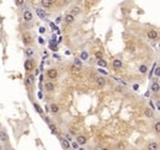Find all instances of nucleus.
Masks as SVG:
<instances>
[{
    "label": "nucleus",
    "mask_w": 160,
    "mask_h": 150,
    "mask_svg": "<svg viewBox=\"0 0 160 150\" xmlns=\"http://www.w3.org/2000/svg\"><path fill=\"white\" fill-rule=\"evenodd\" d=\"M65 137H67V140H71V137H70V134H67Z\"/></svg>",
    "instance_id": "40"
},
{
    "label": "nucleus",
    "mask_w": 160,
    "mask_h": 150,
    "mask_svg": "<svg viewBox=\"0 0 160 150\" xmlns=\"http://www.w3.org/2000/svg\"><path fill=\"white\" fill-rule=\"evenodd\" d=\"M80 59H81V60H88V59H89V53H88V52H81Z\"/></svg>",
    "instance_id": "21"
},
{
    "label": "nucleus",
    "mask_w": 160,
    "mask_h": 150,
    "mask_svg": "<svg viewBox=\"0 0 160 150\" xmlns=\"http://www.w3.org/2000/svg\"><path fill=\"white\" fill-rule=\"evenodd\" d=\"M0 127H1V125H0Z\"/></svg>",
    "instance_id": "46"
},
{
    "label": "nucleus",
    "mask_w": 160,
    "mask_h": 150,
    "mask_svg": "<svg viewBox=\"0 0 160 150\" xmlns=\"http://www.w3.org/2000/svg\"><path fill=\"white\" fill-rule=\"evenodd\" d=\"M77 142L79 143V145H84L85 143H86V137H84V135H78V137H77Z\"/></svg>",
    "instance_id": "14"
},
{
    "label": "nucleus",
    "mask_w": 160,
    "mask_h": 150,
    "mask_svg": "<svg viewBox=\"0 0 160 150\" xmlns=\"http://www.w3.org/2000/svg\"><path fill=\"white\" fill-rule=\"evenodd\" d=\"M39 32H41V33H45V32H46V28H45V27H39Z\"/></svg>",
    "instance_id": "36"
},
{
    "label": "nucleus",
    "mask_w": 160,
    "mask_h": 150,
    "mask_svg": "<svg viewBox=\"0 0 160 150\" xmlns=\"http://www.w3.org/2000/svg\"><path fill=\"white\" fill-rule=\"evenodd\" d=\"M97 65L102 67V68H106L107 67V62H106L105 59H100V60H97Z\"/></svg>",
    "instance_id": "19"
},
{
    "label": "nucleus",
    "mask_w": 160,
    "mask_h": 150,
    "mask_svg": "<svg viewBox=\"0 0 160 150\" xmlns=\"http://www.w3.org/2000/svg\"><path fill=\"white\" fill-rule=\"evenodd\" d=\"M22 41H24V44L28 46V44H31V42H32V37H31V36H28V35H26V36H24Z\"/></svg>",
    "instance_id": "15"
},
{
    "label": "nucleus",
    "mask_w": 160,
    "mask_h": 150,
    "mask_svg": "<svg viewBox=\"0 0 160 150\" xmlns=\"http://www.w3.org/2000/svg\"><path fill=\"white\" fill-rule=\"evenodd\" d=\"M79 12H80V7H78V6H74V7L71 9V12H70V14H71L73 16H75V15H78Z\"/></svg>",
    "instance_id": "20"
},
{
    "label": "nucleus",
    "mask_w": 160,
    "mask_h": 150,
    "mask_svg": "<svg viewBox=\"0 0 160 150\" xmlns=\"http://www.w3.org/2000/svg\"><path fill=\"white\" fill-rule=\"evenodd\" d=\"M150 90H152L154 94L159 92V90H160V84H159V82H156V80H154V82L152 84V88H150Z\"/></svg>",
    "instance_id": "8"
},
{
    "label": "nucleus",
    "mask_w": 160,
    "mask_h": 150,
    "mask_svg": "<svg viewBox=\"0 0 160 150\" xmlns=\"http://www.w3.org/2000/svg\"><path fill=\"white\" fill-rule=\"evenodd\" d=\"M113 79H115L116 81H118V82H121L122 85H124V86H126V85H127V82H126L124 80H121V79H118V78H115V76H113Z\"/></svg>",
    "instance_id": "30"
},
{
    "label": "nucleus",
    "mask_w": 160,
    "mask_h": 150,
    "mask_svg": "<svg viewBox=\"0 0 160 150\" xmlns=\"http://www.w3.org/2000/svg\"><path fill=\"white\" fill-rule=\"evenodd\" d=\"M95 56H96V58H97V60L102 59V53H101V52H96V53H95Z\"/></svg>",
    "instance_id": "29"
},
{
    "label": "nucleus",
    "mask_w": 160,
    "mask_h": 150,
    "mask_svg": "<svg viewBox=\"0 0 160 150\" xmlns=\"http://www.w3.org/2000/svg\"><path fill=\"white\" fill-rule=\"evenodd\" d=\"M51 27H52V30H57V26H56L54 24H53V22L51 24Z\"/></svg>",
    "instance_id": "37"
},
{
    "label": "nucleus",
    "mask_w": 160,
    "mask_h": 150,
    "mask_svg": "<svg viewBox=\"0 0 160 150\" xmlns=\"http://www.w3.org/2000/svg\"><path fill=\"white\" fill-rule=\"evenodd\" d=\"M64 21L70 25V24H73L74 21H75V16H73L71 14H68V15H65V17H64Z\"/></svg>",
    "instance_id": "10"
},
{
    "label": "nucleus",
    "mask_w": 160,
    "mask_h": 150,
    "mask_svg": "<svg viewBox=\"0 0 160 150\" xmlns=\"http://www.w3.org/2000/svg\"><path fill=\"white\" fill-rule=\"evenodd\" d=\"M49 107H51V112H52V113H58V112H59V106H58V105L52 103Z\"/></svg>",
    "instance_id": "16"
},
{
    "label": "nucleus",
    "mask_w": 160,
    "mask_h": 150,
    "mask_svg": "<svg viewBox=\"0 0 160 150\" xmlns=\"http://www.w3.org/2000/svg\"><path fill=\"white\" fill-rule=\"evenodd\" d=\"M25 1H22V0H19V1H16V5H24Z\"/></svg>",
    "instance_id": "35"
},
{
    "label": "nucleus",
    "mask_w": 160,
    "mask_h": 150,
    "mask_svg": "<svg viewBox=\"0 0 160 150\" xmlns=\"http://www.w3.org/2000/svg\"><path fill=\"white\" fill-rule=\"evenodd\" d=\"M0 140L1 142H7L9 140V137L5 132H0Z\"/></svg>",
    "instance_id": "18"
},
{
    "label": "nucleus",
    "mask_w": 160,
    "mask_h": 150,
    "mask_svg": "<svg viewBox=\"0 0 160 150\" xmlns=\"http://www.w3.org/2000/svg\"><path fill=\"white\" fill-rule=\"evenodd\" d=\"M45 88H46V91H48V92H52L53 90H54V84L53 82H46V85H45Z\"/></svg>",
    "instance_id": "13"
},
{
    "label": "nucleus",
    "mask_w": 160,
    "mask_h": 150,
    "mask_svg": "<svg viewBox=\"0 0 160 150\" xmlns=\"http://www.w3.org/2000/svg\"><path fill=\"white\" fill-rule=\"evenodd\" d=\"M32 19H33L32 12L30 11V10H25L24 11V20L26 21V22H30V21H32Z\"/></svg>",
    "instance_id": "2"
},
{
    "label": "nucleus",
    "mask_w": 160,
    "mask_h": 150,
    "mask_svg": "<svg viewBox=\"0 0 160 150\" xmlns=\"http://www.w3.org/2000/svg\"><path fill=\"white\" fill-rule=\"evenodd\" d=\"M41 5L43 6L45 9H49L53 6V1H49V0H42L41 1Z\"/></svg>",
    "instance_id": "11"
},
{
    "label": "nucleus",
    "mask_w": 160,
    "mask_h": 150,
    "mask_svg": "<svg viewBox=\"0 0 160 150\" xmlns=\"http://www.w3.org/2000/svg\"><path fill=\"white\" fill-rule=\"evenodd\" d=\"M0 150H1V146H0Z\"/></svg>",
    "instance_id": "44"
},
{
    "label": "nucleus",
    "mask_w": 160,
    "mask_h": 150,
    "mask_svg": "<svg viewBox=\"0 0 160 150\" xmlns=\"http://www.w3.org/2000/svg\"><path fill=\"white\" fill-rule=\"evenodd\" d=\"M80 150H84V149H80Z\"/></svg>",
    "instance_id": "45"
},
{
    "label": "nucleus",
    "mask_w": 160,
    "mask_h": 150,
    "mask_svg": "<svg viewBox=\"0 0 160 150\" xmlns=\"http://www.w3.org/2000/svg\"><path fill=\"white\" fill-rule=\"evenodd\" d=\"M105 85H106V80H105V78L100 76V78L96 79V86H97V88L102 89V88H105Z\"/></svg>",
    "instance_id": "4"
},
{
    "label": "nucleus",
    "mask_w": 160,
    "mask_h": 150,
    "mask_svg": "<svg viewBox=\"0 0 160 150\" xmlns=\"http://www.w3.org/2000/svg\"><path fill=\"white\" fill-rule=\"evenodd\" d=\"M154 131L156 133H160V122H155V124H154Z\"/></svg>",
    "instance_id": "27"
},
{
    "label": "nucleus",
    "mask_w": 160,
    "mask_h": 150,
    "mask_svg": "<svg viewBox=\"0 0 160 150\" xmlns=\"http://www.w3.org/2000/svg\"><path fill=\"white\" fill-rule=\"evenodd\" d=\"M38 42H39V43H41V44H43V43H45V41H43V39H42L41 37L38 38Z\"/></svg>",
    "instance_id": "39"
},
{
    "label": "nucleus",
    "mask_w": 160,
    "mask_h": 150,
    "mask_svg": "<svg viewBox=\"0 0 160 150\" xmlns=\"http://www.w3.org/2000/svg\"><path fill=\"white\" fill-rule=\"evenodd\" d=\"M133 89H134V90H138V89H139V85H138V84L133 85Z\"/></svg>",
    "instance_id": "38"
},
{
    "label": "nucleus",
    "mask_w": 160,
    "mask_h": 150,
    "mask_svg": "<svg viewBox=\"0 0 160 150\" xmlns=\"http://www.w3.org/2000/svg\"><path fill=\"white\" fill-rule=\"evenodd\" d=\"M144 114L148 117V118H152V117H153V112H152L150 108H145L144 110Z\"/></svg>",
    "instance_id": "22"
},
{
    "label": "nucleus",
    "mask_w": 160,
    "mask_h": 150,
    "mask_svg": "<svg viewBox=\"0 0 160 150\" xmlns=\"http://www.w3.org/2000/svg\"><path fill=\"white\" fill-rule=\"evenodd\" d=\"M57 76H58V71H57V69H54V68L48 69V71H47V78H48V79L54 80V79H57Z\"/></svg>",
    "instance_id": "1"
},
{
    "label": "nucleus",
    "mask_w": 160,
    "mask_h": 150,
    "mask_svg": "<svg viewBox=\"0 0 160 150\" xmlns=\"http://www.w3.org/2000/svg\"><path fill=\"white\" fill-rule=\"evenodd\" d=\"M25 84L27 86H33V84H35V76L33 75H27L26 79H25Z\"/></svg>",
    "instance_id": "3"
},
{
    "label": "nucleus",
    "mask_w": 160,
    "mask_h": 150,
    "mask_svg": "<svg viewBox=\"0 0 160 150\" xmlns=\"http://www.w3.org/2000/svg\"><path fill=\"white\" fill-rule=\"evenodd\" d=\"M43 119H45V121H46V122H47L48 124H51V121H49V118H48L47 116H43Z\"/></svg>",
    "instance_id": "34"
},
{
    "label": "nucleus",
    "mask_w": 160,
    "mask_h": 150,
    "mask_svg": "<svg viewBox=\"0 0 160 150\" xmlns=\"http://www.w3.org/2000/svg\"><path fill=\"white\" fill-rule=\"evenodd\" d=\"M112 67H113L115 69H121V68L123 67V63H122V60H120V59H115V60L112 62Z\"/></svg>",
    "instance_id": "5"
},
{
    "label": "nucleus",
    "mask_w": 160,
    "mask_h": 150,
    "mask_svg": "<svg viewBox=\"0 0 160 150\" xmlns=\"http://www.w3.org/2000/svg\"><path fill=\"white\" fill-rule=\"evenodd\" d=\"M38 99H43L42 97V92H38Z\"/></svg>",
    "instance_id": "41"
},
{
    "label": "nucleus",
    "mask_w": 160,
    "mask_h": 150,
    "mask_svg": "<svg viewBox=\"0 0 160 150\" xmlns=\"http://www.w3.org/2000/svg\"><path fill=\"white\" fill-rule=\"evenodd\" d=\"M36 14L38 15V17L39 19H42V20H45L46 19V11L43 9H41V7H37L36 9Z\"/></svg>",
    "instance_id": "6"
},
{
    "label": "nucleus",
    "mask_w": 160,
    "mask_h": 150,
    "mask_svg": "<svg viewBox=\"0 0 160 150\" xmlns=\"http://www.w3.org/2000/svg\"><path fill=\"white\" fill-rule=\"evenodd\" d=\"M71 146H73L74 149H78V148H79V143H78V142H73V143H71Z\"/></svg>",
    "instance_id": "31"
},
{
    "label": "nucleus",
    "mask_w": 160,
    "mask_h": 150,
    "mask_svg": "<svg viewBox=\"0 0 160 150\" xmlns=\"http://www.w3.org/2000/svg\"><path fill=\"white\" fill-rule=\"evenodd\" d=\"M60 143H62V146L64 149H69L70 148V144H69V142L67 140V139H60Z\"/></svg>",
    "instance_id": "17"
},
{
    "label": "nucleus",
    "mask_w": 160,
    "mask_h": 150,
    "mask_svg": "<svg viewBox=\"0 0 160 150\" xmlns=\"http://www.w3.org/2000/svg\"><path fill=\"white\" fill-rule=\"evenodd\" d=\"M49 128H51L52 133H54V134H58V131H57V128H56V125H54V124H49Z\"/></svg>",
    "instance_id": "28"
},
{
    "label": "nucleus",
    "mask_w": 160,
    "mask_h": 150,
    "mask_svg": "<svg viewBox=\"0 0 160 150\" xmlns=\"http://www.w3.org/2000/svg\"><path fill=\"white\" fill-rule=\"evenodd\" d=\"M33 107H35V110H36L39 114H43V110L41 108V106H39L38 103H33Z\"/></svg>",
    "instance_id": "23"
},
{
    "label": "nucleus",
    "mask_w": 160,
    "mask_h": 150,
    "mask_svg": "<svg viewBox=\"0 0 160 150\" xmlns=\"http://www.w3.org/2000/svg\"><path fill=\"white\" fill-rule=\"evenodd\" d=\"M51 49H52V50H56V52H57V50H58V47H57V46H53V44H51Z\"/></svg>",
    "instance_id": "33"
},
{
    "label": "nucleus",
    "mask_w": 160,
    "mask_h": 150,
    "mask_svg": "<svg viewBox=\"0 0 160 150\" xmlns=\"http://www.w3.org/2000/svg\"><path fill=\"white\" fill-rule=\"evenodd\" d=\"M74 67H75L77 69H80L81 68V62L79 59H75V60H74Z\"/></svg>",
    "instance_id": "25"
},
{
    "label": "nucleus",
    "mask_w": 160,
    "mask_h": 150,
    "mask_svg": "<svg viewBox=\"0 0 160 150\" xmlns=\"http://www.w3.org/2000/svg\"><path fill=\"white\" fill-rule=\"evenodd\" d=\"M147 36H148V38H150V39H156L158 38V32L154 31V30H150V31H148Z\"/></svg>",
    "instance_id": "9"
},
{
    "label": "nucleus",
    "mask_w": 160,
    "mask_h": 150,
    "mask_svg": "<svg viewBox=\"0 0 160 150\" xmlns=\"http://www.w3.org/2000/svg\"><path fill=\"white\" fill-rule=\"evenodd\" d=\"M26 56L27 57H32V56H33V49H32V48H26Z\"/></svg>",
    "instance_id": "26"
},
{
    "label": "nucleus",
    "mask_w": 160,
    "mask_h": 150,
    "mask_svg": "<svg viewBox=\"0 0 160 150\" xmlns=\"http://www.w3.org/2000/svg\"><path fill=\"white\" fill-rule=\"evenodd\" d=\"M100 150H109L107 148H102V149H100Z\"/></svg>",
    "instance_id": "43"
},
{
    "label": "nucleus",
    "mask_w": 160,
    "mask_h": 150,
    "mask_svg": "<svg viewBox=\"0 0 160 150\" xmlns=\"http://www.w3.org/2000/svg\"><path fill=\"white\" fill-rule=\"evenodd\" d=\"M156 106H158V108L160 110V101H158V102H156Z\"/></svg>",
    "instance_id": "42"
},
{
    "label": "nucleus",
    "mask_w": 160,
    "mask_h": 150,
    "mask_svg": "<svg viewBox=\"0 0 160 150\" xmlns=\"http://www.w3.org/2000/svg\"><path fill=\"white\" fill-rule=\"evenodd\" d=\"M147 149H148V150H158V149H159V145H158V143L152 142V143H149V144L147 145Z\"/></svg>",
    "instance_id": "12"
},
{
    "label": "nucleus",
    "mask_w": 160,
    "mask_h": 150,
    "mask_svg": "<svg viewBox=\"0 0 160 150\" xmlns=\"http://www.w3.org/2000/svg\"><path fill=\"white\" fill-rule=\"evenodd\" d=\"M155 75H156V76H158V78L160 76V67H158V68L155 69Z\"/></svg>",
    "instance_id": "32"
},
{
    "label": "nucleus",
    "mask_w": 160,
    "mask_h": 150,
    "mask_svg": "<svg viewBox=\"0 0 160 150\" xmlns=\"http://www.w3.org/2000/svg\"><path fill=\"white\" fill-rule=\"evenodd\" d=\"M25 69H26L27 71H31L32 69H33V62H32L31 59H27V60L25 62Z\"/></svg>",
    "instance_id": "7"
},
{
    "label": "nucleus",
    "mask_w": 160,
    "mask_h": 150,
    "mask_svg": "<svg viewBox=\"0 0 160 150\" xmlns=\"http://www.w3.org/2000/svg\"><path fill=\"white\" fill-rule=\"evenodd\" d=\"M148 71V67L145 65V64H142V65L139 67V73H142V74H145Z\"/></svg>",
    "instance_id": "24"
}]
</instances>
